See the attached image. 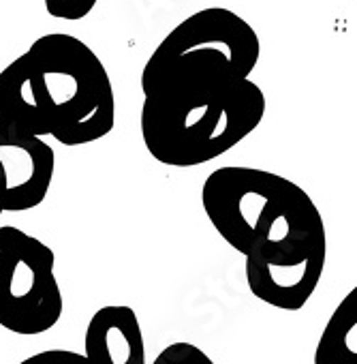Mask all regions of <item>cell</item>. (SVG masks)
Masks as SVG:
<instances>
[{"label":"cell","instance_id":"cell-12","mask_svg":"<svg viewBox=\"0 0 357 364\" xmlns=\"http://www.w3.org/2000/svg\"><path fill=\"white\" fill-rule=\"evenodd\" d=\"M3 213H5V208H3V200H0V217H3Z\"/></svg>","mask_w":357,"mask_h":364},{"label":"cell","instance_id":"cell-5","mask_svg":"<svg viewBox=\"0 0 357 364\" xmlns=\"http://www.w3.org/2000/svg\"><path fill=\"white\" fill-rule=\"evenodd\" d=\"M56 255L39 238L0 225V326L20 336L52 330L65 309Z\"/></svg>","mask_w":357,"mask_h":364},{"label":"cell","instance_id":"cell-11","mask_svg":"<svg viewBox=\"0 0 357 364\" xmlns=\"http://www.w3.org/2000/svg\"><path fill=\"white\" fill-rule=\"evenodd\" d=\"M22 364H90L86 353H75L67 349H50V351H39L31 358H26Z\"/></svg>","mask_w":357,"mask_h":364},{"label":"cell","instance_id":"cell-9","mask_svg":"<svg viewBox=\"0 0 357 364\" xmlns=\"http://www.w3.org/2000/svg\"><path fill=\"white\" fill-rule=\"evenodd\" d=\"M154 364H212V358L191 343H173L165 347Z\"/></svg>","mask_w":357,"mask_h":364},{"label":"cell","instance_id":"cell-1","mask_svg":"<svg viewBox=\"0 0 357 364\" xmlns=\"http://www.w3.org/2000/svg\"><path fill=\"white\" fill-rule=\"evenodd\" d=\"M202 206L214 232L244 255L257 300L289 313L310 302L327 262V230L300 185L259 167H219L204 180Z\"/></svg>","mask_w":357,"mask_h":364},{"label":"cell","instance_id":"cell-10","mask_svg":"<svg viewBox=\"0 0 357 364\" xmlns=\"http://www.w3.org/2000/svg\"><path fill=\"white\" fill-rule=\"evenodd\" d=\"M99 0H43L45 11L56 18V20H65V22H79L86 16L92 14V9L97 7Z\"/></svg>","mask_w":357,"mask_h":364},{"label":"cell","instance_id":"cell-2","mask_svg":"<svg viewBox=\"0 0 357 364\" xmlns=\"http://www.w3.org/2000/svg\"><path fill=\"white\" fill-rule=\"evenodd\" d=\"M0 127L86 146L116 127V95L103 60L82 39L43 35L0 71Z\"/></svg>","mask_w":357,"mask_h":364},{"label":"cell","instance_id":"cell-6","mask_svg":"<svg viewBox=\"0 0 357 364\" xmlns=\"http://www.w3.org/2000/svg\"><path fill=\"white\" fill-rule=\"evenodd\" d=\"M56 171L52 146L37 135L0 127V200L5 213L41 206Z\"/></svg>","mask_w":357,"mask_h":364},{"label":"cell","instance_id":"cell-3","mask_svg":"<svg viewBox=\"0 0 357 364\" xmlns=\"http://www.w3.org/2000/svg\"><path fill=\"white\" fill-rule=\"evenodd\" d=\"M257 31L225 7H208L177 24L141 71L143 99H204L227 92L259 65Z\"/></svg>","mask_w":357,"mask_h":364},{"label":"cell","instance_id":"cell-4","mask_svg":"<svg viewBox=\"0 0 357 364\" xmlns=\"http://www.w3.org/2000/svg\"><path fill=\"white\" fill-rule=\"evenodd\" d=\"M265 107V92L251 77L204 99H143L141 141L167 167H199L255 133Z\"/></svg>","mask_w":357,"mask_h":364},{"label":"cell","instance_id":"cell-8","mask_svg":"<svg viewBox=\"0 0 357 364\" xmlns=\"http://www.w3.org/2000/svg\"><path fill=\"white\" fill-rule=\"evenodd\" d=\"M314 364H357V285L331 311L314 347Z\"/></svg>","mask_w":357,"mask_h":364},{"label":"cell","instance_id":"cell-7","mask_svg":"<svg viewBox=\"0 0 357 364\" xmlns=\"http://www.w3.org/2000/svg\"><path fill=\"white\" fill-rule=\"evenodd\" d=\"M84 353L90 364H145V343L137 313L128 304L101 306L88 321Z\"/></svg>","mask_w":357,"mask_h":364}]
</instances>
